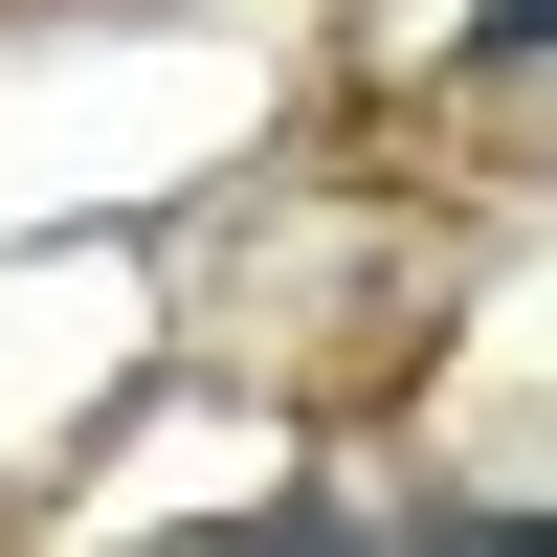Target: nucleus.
Returning <instances> with one entry per match:
<instances>
[{
    "label": "nucleus",
    "mask_w": 557,
    "mask_h": 557,
    "mask_svg": "<svg viewBox=\"0 0 557 557\" xmlns=\"http://www.w3.org/2000/svg\"><path fill=\"white\" fill-rule=\"evenodd\" d=\"M469 67L491 89H557V0H469Z\"/></svg>",
    "instance_id": "f257e3e1"
},
{
    "label": "nucleus",
    "mask_w": 557,
    "mask_h": 557,
    "mask_svg": "<svg viewBox=\"0 0 557 557\" xmlns=\"http://www.w3.org/2000/svg\"><path fill=\"white\" fill-rule=\"evenodd\" d=\"M178 557H380V535H335V513H246V535H178Z\"/></svg>",
    "instance_id": "f03ea898"
},
{
    "label": "nucleus",
    "mask_w": 557,
    "mask_h": 557,
    "mask_svg": "<svg viewBox=\"0 0 557 557\" xmlns=\"http://www.w3.org/2000/svg\"><path fill=\"white\" fill-rule=\"evenodd\" d=\"M446 557H557V513H469V535H446Z\"/></svg>",
    "instance_id": "7ed1b4c3"
}]
</instances>
